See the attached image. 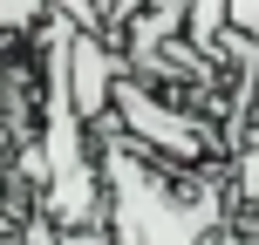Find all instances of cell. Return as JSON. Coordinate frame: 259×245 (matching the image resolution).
<instances>
[{
    "instance_id": "cell-1",
    "label": "cell",
    "mask_w": 259,
    "mask_h": 245,
    "mask_svg": "<svg viewBox=\"0 0 259 245\" xmlns=\"http://www.w3.org/2000/svg\"><path fill=\"white\" fill-rule=\"evenodd\" d=\"M109 123L123 129L137 150H150V157H164V164H184V170H198V164H211V129L191 116V109H178V103H164V95L150 89V82H137L123 68V82H116V103H109Z\"/></svg>"
},
{
    "instance_id": "cell-2",
    "label": "cell",
    "mask_w": 259,
    "mask_h": 245,
    "mask_svg": "<svg viewBox=\"0 0 259 245\" xmlns=\"http://www.w3.org/2000/svg\"><path fill=\"white\" fill-rule=\"evenodd\" d=\"M116 82H123V62L103 48V34L75 27V41H68V95H75V109H82V123H89V129L109 123Z\"/></svg>"
}]
</instances>
